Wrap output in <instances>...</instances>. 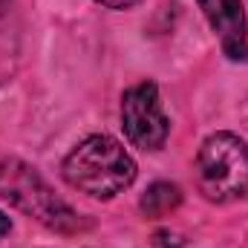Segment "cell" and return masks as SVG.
<instances>
[{"mask_svg": "<svg viewBox=\"0 0 248 248\" xmlns=\"http://www.w3.org/2000/svg\"><path fill=\"white\" fill-rule=\"evenodd\" d=\"M211 29L219 35L222 52L231 61L248 58V23L243 0H196Z\"/></svg>", "mask_w": 248, "mask_h": 248, "instance_id": "cell-5", "label": "cell"}, {"mask_svg": "<svg viewBox=\"0 0 248 248\" xmlns=\"http://www.w3.org/2000/svg\"><path fill=\"white\" fill-rule=\"evenodd\" d=\"M0 199L58 234H72L81 228L78 214L61 196H55V190L38 176L35 168L20 159H0Z\"/></svg>", "mask_w": 248, "mask_h": 248, "instance_id": "cell-2", "label": "cell"}, {"mask_svg": "<svg viewBox=\"0 0 248 248\" xmlns=\"http://www.w3.org/2000/svg\"><path fill=\"white\" fill-rule=\"evenodd\" d=\"M179 202H182V190L176 185H170V182H153V185L144 190V196H141V214L144 217H165V214H170V211H176L179 208Z\"/></svg>", "mask_w": 248, "mask_h": 248, "instance_id": "cell-6", "label": "cell"}, {"mask_svg": "<svg viewBox=\"0 0 248 248\" xmlns=\"http://www.w3.org/2000/svg\"><path fill=\"white\" fill-rule=\"evenodd\" d=\"M95 3H101V6H107V9H130V6H136L139 0H95Z\"/></svg>", "mask_w": 248, "mask_h": 248, "instance_id": "cell-7", "label": "cell"}, {"mask_svg": "<svg viewBox=\"0 0 248 248\" xmlns=\"http://www.w3.org/2000/svg\"><path fill=\"white\" fill-rule=\"evenodd\" d=\"M196 182L205 199L234 202L248 193V144L234 133H214L196 153Z\"/></svg>", "mask_w": 248, "mask_h": 248, "instance_id": "cell-3", "label": "cell"}, {"mask_svg": "<svg viewBox=\"0 0 248 248\" xmlns=\"http://www.w3.org/2000/svg\"><path fill=\"white\" fill-rule=\"evenodd\" d=\"M122 127L127 139L139 150H159L168 141L170 122L162 110L159 87L153 81H141L130 87L122 98Z\"/></svg>", "mask_w": 248, "mask_h": 248, "instance_id": "cell-4", "label": "cell"}, {"mask_svg": "<svg viewBox=\"0 0 248 248\" xmlns=\"http://www.w3.org/2000/svg\"><path fill=\"white\" fill-rule=\"evenodd\" d=\"M63 179L93 199H113L136 179V162L113 136H90L63 159Z\"/></svg>", "mask_w": 248, "mask_h": 248, "instance_id": "cell-1", "label": "cell"}, {"mask_svg": "<svg viewBox=\"0 0 248 248\" xmlns=\"http://www.w3.org/2000/svg\"><path fill=\"white\" fill-rule=\"evenodd\" d=\"M9 231H12V222H9V217H6V214L0 211V240H3V237H6Z\"/></svg>", "mask_w": 248, "mask_h": 248, "instance_id": "cell-8", "label": "cell"}]
</instances>
